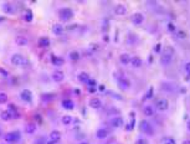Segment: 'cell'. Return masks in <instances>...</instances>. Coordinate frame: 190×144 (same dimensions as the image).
Listing matches in <instances>:
<instances>
[{"label": "cell", "mask_w": 190, "mask_h": 144, "mask_svg": "<svg viewBox=\"0 0 190 144\" xmlns=\"http://www.w3.org/2000/svg\"><path fill=\"white\" fill-rule=\"evenodd\" d=\"M134 144H149V143H148V141L145 138H139V139H137Z\"/></svg>", "instance_id": "e575fe53"}, {"label": "cell", "mask_w": 190, "mask_h": 144, "mask_svg": "<svg viewBox=\"0 0 190 144\" xmlns=\"http://www.w3.org/2000/svg\"><path fill=\"white\" fill-rule=\"evenodd\" d=\"M61 122H62V124H65V126H68V124H71V122H72V117L68 116V114L63 116L62 119H61Z\"/></svg>", "instance_id": "83f0119b"}, {"label": "cell", "mask_w": 190, "mask_h": 144, "mask_svg": "<svg viewBox=\"0 0 190 144\" xmlns=\"http://www.w3.org/2000/svg\"><path fill=\"white\" fill-rule=\"evenodd\" d=\"M6 101H7V96H6V93H4V92H0V104L5 103Z\"/></svg>", "instance_id": "836d02e7"}, {"label": "cell", "mask_w": 190, "mask_h": 144, "mask_svg": "<svg viewBox=\"0 0 190 144\" xmlns=\"http://www.w3.org/2000/svg\"><path fill=\"white\" fill-rule=\"evenodd\" d=\"M181 144H190V141H189V139H186V141H184Z\"/></svg>", "instance_id": "7bdbcfd3"}, {"label": "cell", "mask_w": 190, "mask_h": 144, "mask_svg": "<svg viewBox=\"0 0 190 144\" xmlns=\"http://www.w3.org/2000/svg\"><path fill=\"white\" fill-rule=\"evenodd\" d=\"M87 86L89 87V88H96L97 81H96V79H93V78H89L88 81H87Z\"/></svg>", "instance_id": "1f68e13d"}, {"label": "cell", "mask_w": 190, "mask_h": 144, "mask_svg": "<svg viewBox=\"0 0 190 144\" xmlns=\"http://www.w3.org/2000/svg\"><path fill=\"white\" fill-rule=\"evenodd\" d=\"M3 10L5 11L6 14H13V13H14V7H13V5H11V4H9V3L4 4V5H3Z\"/></svg>", "instance_id": "484cf974"}, {"label": "cell", "mask_w": 190, "mask_h": 144, "mask_svg": "<svg viewBox=\"0 0 190 144\" xmlns=\"http://www.w3.org/2000/svg\"><path fill=\"white\" fill-rule=\"evenodd\" d=\"M155 107L156 109H159V111H167L168 108H169V101L167 100V98H159V100H156L155 102Z\"/></svg>", "instance_id": "52a82bcc"}, {"label": "cell", "mask_w": 190, "mask_h": 144, "mask_svg": "<svg viewBox=\"0 0 190 144\" xmlns=\"http://www.w3.org/2000/svg\"><path fill=\"white\" fill-rule=\"evenodd\" d=\"M58 17L63 21H67V20H71L73 17V11L70 9V7H62L58 11Z\"/></svg>", "instance_id": "7a4b0ae2"}, {"label": "cell", "mask_w": 190, "mask_h": 144, "mask_svg": "<svg viewBox=\"0 0 190 144\" xmlns=\"http://www.w3.org/2000/svg\"><path fill=\"white\" fill-rule=\"evenodd\" d=\"M119 62H121L122 65L127 66L128 63H130V56L128 54H122L121 56H119Z\"/></svg>", "instance_id": "e0dca14e"}, {"label": "cell", "mask_w": 190, "mask_h": 144, "mask_svg": "<svg viewBox=\"0 0 190 144\" xmlns=\"http://www.w3.org/2000/svg\"><path fill=\"white\" fill-rule=\"evenodd\" d=\"M184 71H185V73H186V77L189 78V77H190V61L185 63V66H184Z\"/></svg>", "instance_id": "d6a6232c"}, {"label": "cell", "mask_w": 190, "mask_h": 144, "mask_svg": "<svg viewBox=\"0 0 190 144\" xmlns=\"http://www.w3.org/2000/svg\"><path fill=\"white\" fill-rule=\"evenodd\" d=\"M35 144H46V141H45L44 138H39L37 141L35 142Z\"/></svg>", "instance_id": "f35d334b"}, {"label": "cell", "mask_w": 190, "mask_h": 144, "mask_svg": "<svg viewBox=\"0 0 190 144\" xmlns=\"http://www.w3.org/2000/svg\"><path fill=\"white\" fill-rule=\"evenodd\" d=\"M21 134L19 131H14V132H9V133L5 134V137H4V139H5V142L7 143H14V142H17L19 139H20Z\"/></svg>", "instance_id": "277c9868"}, {"label": "cell", "mask_w": 190, "mask_h": 144, "mask_svg": "<svg viewBox=\"0 0 190 144\" xmlns=\"http://www.w3.org/2000/svg\"><path fill=\"white\" fill-rule=\"evenodd\" d=\"M60 139H61V132L60 131H52L50 135H48V139L46 141V144H56Z\"/></svg>", "instance_id": "5b68a950"}, {"label": "cell", "mask_w": 190, "mask_h": 144, "mask_svg": "<svg viewBox=\"0 0 190 144\" xmlns=\"http://www.w3.org/2000/svg\"><path fill=\"white\" fill-rule=\"evenodd\" d=\"M62 107L65 109H73L75 103H73V101H71V100H63L62 101Z\"/></svg>", "instance_id": "44dd1931"}, {"label": "cell", "mask_w": 190, "mask_h": 144, "mask_svg": "<svg viewBox=\"0 0 190 144\" xmlns=\"http://www.w3.org/2000/svg\"><path fill=\"white\" fill-rule=\"evenodd\" d=\"M118 87H119V89H122V91H127V89H129L130 88V81L128 78H126V77H121V78H118Z\"/></svg>", "instance_id": "ba28073f"}, {"label": "cell", "mask_w": 190, "mask_h": 144, "mask_svg": "<svg viewBox=\"0 0 190 144\" xmlns=\"http://www.w3.org/2000/svg\"><path fill=\"white\" fill-rule=\"evenodd\" d=\"M0 117H1L3 120H10L11 118H15V116H14L10 111H4V112H1Z\"/></svg>", "instance_id": "ffe728a7"}, {"label": "cell", "mask_w": 190, "mask_h": 144, "mask_svg": "<svg viewBox=\"0 0 190 144\" xmlns=\"http://www.w3.org/2000/svg\"><path fill=\"white\" fill-rule=\"evenodd\" d=\"M154 50H155V52H159L160 51V44H156V46H155Z\"/></svg>", "instance_id": "60d3db41"}, {"label": "cell", "mask_w": 190, "mask_h": 144, "mask_svg": "<svg viewBox=\"0 0 190 144\" xmlns=\"http://www.w3.org/2000/svg\"><path fill=\"white\" fill-rule=\"evenodd\" d=\"M68 57L72 60V61H77V60L80 59V54H78V51H71Z\"/></svg>", "instance_id": "f1b7e54d"}, {"label": "cell", "mask_w": 190, "mask_h": 144, "mask_svg": "<svg viewBox=\"0 0 190 144\" xmlns=\"http://www.w3.org/2000/svg\"><path fill=\"white\" fill-rule=\"evenodd\" d=\"M20 98L24 102H28V103H30V102L32 101V93H31V91L28 89V88L22 89L21 92H20Z\"/></svg>", "instance_id": "9c48e42d"}, {"label": "cell", "mask_w": 190, "mask_h": 144, "mask_svg": "<svg viewBox=\"0 0 190 144\" xmlns=\"http://www.w3.org/2000/svg\"><path fill=\"white\" fill-rule=\"evenodd\" d=\"M36 124H28V126H26L25 127V132H26V133H28V134H34V133H35V132H36Z\"/></svg>", "instance_id": "cb8c5ba5"}, {"label": "cell", "mask_w": 190, "mask_h": 144, "mask_svg": "<svg viewBox=\"0 0 190 144\" xmlns=\"http://www.w3.org/2000/svg\"><path fill=\"white\" fill-rule=\"evenodd\" d=\"M164 144H175V139L174 138H167L164 141Z\"/></svg>", "instance_id": "8d00e7d4"}, {"label": "cell", "mask_w": 190, "mask_h": 144, "mask_svg": "<svg viewBox=\"0 0 190 144\" xmlns=\"http://www.w3.org/2000/svg\"><path fill=\"white\" fill-rule=\"evenodd\" d=\"M139 129L143 132V133L145 134H153V127L150 126V123L148 122V120H140V123H139Z\"/></svg>", "instance_id": "8992f818"}, {"label": "cell", "mask_w": 190, "mask_h": 144, "mask_svg": "<svg viewBox=\"0 0 190 144\" xmlns=\"http://www.w3.org/2000/svg\"><path fill=\"white\" fill-rule=\"evenodd\" d=\"M175 34H177V37L178 39H185L186 37V32L185 31H183V30H177V31H175Z\"/></svg>", "instance_id": "4dcf8cb0"}, {"label": "cell", "mask_w": 190, "mask_h": 144, "mask_svg": "<svg viewBox=\"0 0 190 144\" xmlns=\"http://www.w3.org/2000/svg\"><path fill=\"white\" fill-rule=\"evenodd\" d=\"M63 78H65V73H63L62 71H55L54 73H52V79H54L55 82H62Z\"/></svg>", "instance_id": "5bb4252c"}, {"label": "cell", "mask_w": 190, "mask_h": 144, "mask_svg": "<svg viewBox=\"0 0 190 144\" xmlns=\"http://www.w3.org/2000/svg\"><path fill=\"white\" fill-rule=\"evenodd\" d=\"M173 56H174V50L173 47L168 46L165 48V51H164V54L162 55V57H160V63L162 65H169V63L171 62V60H173Z\"/></svg>", "instance_id": "6da1fadb"}, {"label": "cell", "mask_w": 190, "mask_h": 144, "mask_svg": "<svg viewBox=\"0 0 190 144\" xmlns=\"http://www.w3.org/2000/svg\"><path fill=\"white\" fill-rule=\"evenodd\" d=\"M96 137L98 139H106L108 137V131L106 128H99V129H97V132H96Z\"/></svg>", "instance_id": "2e32d148"}, {"label": "cell", "mask_w": 190, "mask_h": 144, "mask_svg": "<svg viewBox=\"0 0 190 144\" xmlns=\"http://www.w3.org/2000/svg\"><path fill=\"white\" fill-rule=\"evenodd\" d=\"M26 62H28L26 59L20 54H14L11 56V63L14 66H24V65H26Z\"/></svg>", "instance_id": "3957f363"}, {"label": "cell", "mask_w": 190, "mask_h": 144, "mask_svg": "<svg viewBox=\"0 0 190 144\" xmlns=\"http://www.w3.org/2000/svg\"><path fill=\"white\" fill-rule=\"evenodd\" d=\"M144 21V15L142 13H136L132 15V22L136 25H140Z\"/></svg>", "instance_id": "8fae6325"}, {"label": "cell", "mask_w": 190, "mask_h": 144, "mask_svg": "<svg viewBox=\"0 0 190 144\" xmlns=\"http://www.w3.org/2000/svg\"><path fill=\"white\" fill-rule=\"evenodd\" d=\"M143 113H144V116L145 117H152L153 114H154V108L152 107V106H144V108H143Z\"/></svg>", "instance_id": "d6986e66"}, {"label": "cell", "mask_w": 190, "mask_h": 144, "mask_svg": "<svg viewBox=\"0 0 190 144\" xmlns=\"http://www.w3.org/2000/svg\"><path fill=\"white\" fill-rule=\"evenodd\" d=\"M130 65L134 69H139L143 65V61H142L140 57H138V56H133V57H130Z\"/></svg>", "instance_id": "4fadbf2b"}, {"label": "cell", "mask_w": 190, "mask_h": 144, "mask_svg": "<svg viewBox=\"0 0 190 144\" xmlns=\"http://www.w3.org/2000/svg\"><path fill=\"white\" fill-rule=\"evenodd\" d=\"M24 20L25 21H31L32 20V13L30 10H26V13L24 14Z\"/></svg>", "instance_id": "f546056e"}, {"label": "cell", "mask_w": 190, "mask_h": 144, "mask_svg": "<svg viewBox=\"0 0 190 144\" xmlns=\"http://www.w3.org/2000/svg\"><path fill=\"white\" fill-rule=\"evenodd\" d=\"M77 78H78V81L82 82V83H87V81L89 79L88 73H86V72H80L77 76Z\"/></svg>", "instance_id": "603a6c76"}, {"label": "cell", "mask_w": 190, "mask_h": 144, "mask_svg": "<svg viewBox=\"0 0 190 144\" xmlns=\"http://www.w3.org/2000/svg\"><path fill=\"white\" fill-rule=\"evenodd\" d=\"M80 144H88L87 142H82V143H80Z\"/></svg>", "instance_id": "ee69618b"}, {"label": "cell", "mask_w": 190, "mask_h": 144, "mask_svg": "<svg viewBox=\"0 0 190 144\" xmlns=\"http://www.w3.org/2000/svg\"><path fill=\"white\" fill-rule=\"evenodd\" d=\"M98 89L101 91V92H104V91H106V87H104L103 85H99L98 86Z\"/></svg>", "instance_id": "ab89813d"}, {"label": "cell", "mask_w": 190, "mask_h": 144, "mask_svg": "<svg viewBox=\"0 0 190 144\" xmlns=\"http://www.w3.org/2000/svg\"><path fill=\"white\" fill-rule=\"evenodd\" d=\"M88 104H89V107H91V108H95V109H99L103 106L102 101H101L98 97H92L91 100H89Z\"/></svg>", "instance_id": "30bf717a"}, {"label": "cell", "mask_w": 190, "mask_h": 144, "mask_svg": "<svg viewBox=\"0 0 190 144\" xmlns=\"http://www.w3.org/2000/svg\"><path fill=\"white\" fill-rule=\"evenodd\" d=\"M15 41H16V45H17V46H25V45L28 44V39H26V37H24V36H17Z\"/></svg>", "instance_id": "d4e9b609"}, {"label": "cell", "mask_w": 190, "mask_h": 144, "mask_svg": "<svg viewBox=\"0 0 190 144\" xmlns=\"http://www.w3.org/2000/svg\"><path fill=\"white\" fill-rule=\"evenodd\" d=\"M114 14L115 15H119V16H122V15H126L127 14V7L124 5H122V4H119V5H115L114 7Z\"/></svg>", "instance_id": "9a60e30c"}, {"label": "cell", "mask_w": 190, "mask_h": 144, "mask_svg": "<svg viewBox=\"0 0 190 144\" xmlns=\"http://www.w3.org/2000/svg\"><path fill=\"white\" fill-rule=\"evenodd\" d=\"M186 129H188L190 132V119L188 120V123H186Z\"/></svg>", "instance_id": "b9f144b4"}, {"label": "cell", "mask_w": 190, "mask_h": 144, "mask_svg": "<svg viewBox=\"0 0 190 144\" xmlns=\"http://www.w3.org/2000/svg\"><path fill=\"white\" fill-rule=\"evenodd\" d=\"M39 46L40 47H48L50 46V40H48V37H40Z\"/></svg>", "instance_id": "7402d4cb"}, {"label": "cell", "mask_w": 190, "mask_h": 144, "mask_svg": "<svg viewBox=\"0 0 190 144\" xmlns=\"http://www.w3.org/2000/svg\"><path fill=\"white\" fill-rule=\"evenodd\" d=\"M52 63L57 67V66H62L63 65V60L61 59V57H56V56H52Z\"/></svg>", "instance_id": "4316f807"}, {"label": "cell", "mask_w": 190, "mask_h": 144, "mask_svg": "<svg viewBox=\"0 0 190 144\" xmlns=\"http://www.w3.org/2000/svg\"><path fill=\"white\" fill-rule=\"evenodd\" d=\"M111 126L112 127H114V128H119V127H122L123 126V118L122 117H119V116H117V117H113V118L111 119Z\"/></svg>", "instance_id": "7c38bea8"}, {"label": "cell", "mask_w": 190, "mask_h": 144, "mask_svg": "<svg viewBox=\"0 0 190 144\" xmlns=\"http://www.w3.org/2000/svg\"><path fill=\"white\" fill-rule=\"evenodd\" d=\"M63 26L61 24H55L54 26H52V32L55 34V35H61V34L63 32Z\"/></svg>", "instance_id": "ac0fdd59"}, {"label": "cell", "mask_w": 190, "mask_h": 144, "mask_svg": "<svg viewBox=\"0 0 190 144\" xmlns=\"http://www.w3.org/2000/svg\"><path fill=\"white\" fill-rule=\"evenodd\" d=\"M168 30H169V31H171V32H175V31H177V29H175L174 24H171V22H169V24H168Z\"/></svg>", "instance_id": "d590c367"}, {"label": "cell", "mask_w": 190, "mask_h": 144, "mask_svg": "<svg viewBox=\"0 0 190 144\" xmlns=\"http://www.w3.org/2000/svg\"><path fill=\"white\" fill-rule=\"evenodd\" d=\"M152 96H153V87H150V88H149L148 93L145 94V98H152Z\"/></svg>", "instance_id": "74e56055"}]
</instances>
